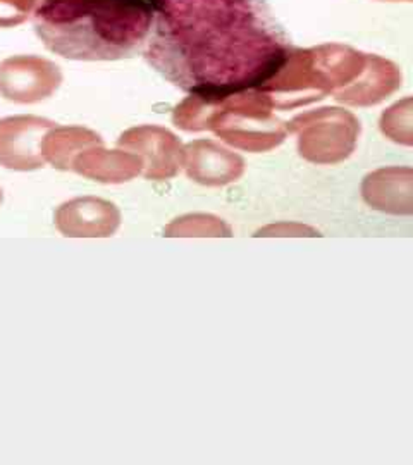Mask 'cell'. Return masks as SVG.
I'll return each instance as SVG.
<instances>
[{
    "instance_id": "obj_1",
    "label": "cell",
    "mask_w": 413,
    "mask_h": 465,
    "mask_svg": "<svg viewBox=\"0 0 413 465\" xmlns=\"http://www.w3.org/2000/svg\"><path fill=\"white\" fill-rule=\"evenodd\" d=\"M153 4L147 63L205 104L270 84L291 59V44L264 0Z\"/></svg>"
},
{
    "instance_id": "obj_2",
    "label": "cell",
    "mask_w": 413,
    "mask_h": 465,
    "mask_svg": "<svg viewBox=\"0 0 413 465\" xmlns=\"http://www.w3.org/2000/svg\"><path fill=\"white\" fill-rule=\"evenodd\" d=\"M153 0H38L34 34L69 61H121L143 52Z\"/></svg>"
},
{
    "instance_id": "obj_3",
    "label": "cell",
    "mask_w": 413,
    "mask_h": 465,
    "mask_svg": "<svg viewBox=\"0 0 413 465\" xmlns=\"http://www.w3.org/2000/svg\"><path fill=\"white\" fill-rule=\"evenodd\" d=\"M61 82L59 67L34 57L7 59L0 64V95L17 104L49 99Z\"/></svg>"
},
{
    "instance_id": "obj_4",
    "label": "cell",
    "mask_w": 413,
    "mask_h": 465,
    "mask_svg": "<svg viewBox=\"0 0 413 465\" xmlns=\"http://www.w3.org/2000/svg\"><path fill=\"white\" fill-rule=\"evenodd\" d=\"M54 128L49 119L16 116L0 119V166L34 171L44 166L42 138Z\"/></svg>"
},
{
    "instance_id": "obj_5",
    "label": "cell",
    "mask_w": 413,
    "mask_h": 465,
    "mask_svg": "<svg viewBox=\"0 0 413 465\" xmlns=\"http://www.w3.org/2000/svg\"><path fill=\"white\" fill-rule=\"evenodd\" d=\"M121 214L114 203L84 197L63 203L55 213L57 230L69 238H105L119 228Z\"/></svg>"
},
{
    "instance_id": "obj_6",
    "label": "cell",
    "mask_w": 413,
    "mask_h": 465,
    "mask_svg": "<svg viewBox=\"0 0 413 465\" xmlns=\"http://www.w3.org/2000/svg\"><path fill=\"white\" fill-rule=\"evenodd\" d=\"M2 202H4V193H2V188H0V205H2Z\"/></svg>"
}]
</instances>
